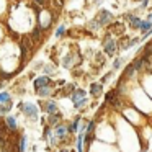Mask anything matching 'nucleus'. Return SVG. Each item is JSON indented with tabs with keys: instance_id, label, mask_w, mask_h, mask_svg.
Here are the masks:
<instances>
[{
	"instance_id": "1",
	"label": "nucleus",
	"mask_w": 152,
	"mask_h": 152,
	"mask_svg": "<svg viewBox=\"0 0 152 152\" xmlns=\"http://www.w3.org/2000/svg\"><path fill=\"white\" fill-rule=\"evenodd\" d=\"M103 53L108 57L116 56V53H118V41L111 34H106V38L103 39Z\"/></svg>"
},
{
	"instance_id": "2",
	"label": "nucleus",
	"mask_w": 152,
	"mask_h": 152,
	"mask_svg": "<svg viewBox=\"0 0 152 152\" xmlns=\"http://www.w3.org/2000/svg\"><path fill=\"white\" fill-rule=\"evenodd\" d=\"M87 92L82 88H75L72 93H70V100L74 102V106H75L77 110H80L82 106L87 105Z\"/></svg>"
},
{
	"instance_id": "3",
	"label": "nucleus",
	"mask_w": 152,
	"mask_h": 152,
	"mask_svg": "<svg viewBox=\"0 0 152 152\" xmlns=\"http://www.w3.org/2000/svg\"><path fill=\"white\" fill-rule=\"evenodd\" d=\"M95 20L98 21L100 26H108L110 23H113V20H115V15L111 13L110 10H106V8H102V10L98 12V13L95 15Z\"/></svg>"
},
{
	"instance_id": "4",
	"label": "nucleus",
	"mask_w": 152,
	"mask_h": 152,
	"mask_svg": "<svg viewBox=\"0 0 152 152\" xmlns=\"http://www.w3.org/2000/svg\"><path fill=\"white\" fill-rule=\"evenodd\" d=\"M21 111H23L28 118L34 119V121L38 119V108H36L34 103H23V105H21Z\"/></svg>"
},
{
	"instance_id": "5",
	"label": "nucleus",
	"mask_w": 152,
	"mask_h": 152,
	"mask_svg": "<svg viewBox=\"0 0 152 152\" xmlns=\"http://www.w3.org/2000/svg\"><path fill=\"white\" fill-rule=\"evenodd\" d=\"M124 20H128V26L131 28V30H139V25H141L142 18L137 17V15L131 13V12H128V13L124 15Z\"/></svg>"
},
{
	"instance_id": "6",
	"label": "nucleus",
	"mask_w": 152,
	"mask_h": 152,
	"mask_svg": "<svg viewBox=\"0 0 152 152\" xmlns=\"http://www.w3.org/2000/svg\"><path fill=\"white\" fill-rule=\"evenodd\" d=\"M53 134H54V137L56 139H59V141H64L66 139V136L69 134L67 132V124H56L54 126V131H53Z\"/></svg>"
},
{
	"instance_id": "7",
	"label": "nucleus",
	"mask_w": 152,
	"mask_h": 152,
	"mask_svg": "<svg viewBox=\"0 0 152 152\" xmlns=\"http://www.w3.org/2000/svg\"><path fill=\"white\" fill-rule=\"evenodd\" d=\"M49 83H53L51 82V77L49 75H39V77H36V79H34V90H39L41 87H44V85H49Z\"/></svg>"
},
{
	"instance_id": "8",
	"label": "nucleus",
	"mask_w": 152,
	"mask_h": 152,
	"mask_svg": "<svg viewBox=\"0 0 152 152\" xmlns=\"http://www.w3.org/2000/svg\"><path fill=\"white\" fill-rule=\"evenodd\" d=\"M102 93H103V83H100V82L90 83V95H92L93 98H98Z\"/></svg>"
},
{
	"instance_id": "9",
	"label": "nucleus",
	"mask_w": 152,
	"mask_h": 152,
	"mask_svg": "<svg viewBox=\"0 0 152 152\" xmlns=\"http://www.w3.org/2000/svg\"><path fill=\"white\" fill-rule=\"evenodd\" d=\"M105 100H106V103L108 105H113V106H118V92L116 90H110L108 93H106V96H105Z\"/></svg>"
},
{
	"instance_id": "10",
	"label": "nucleus",
	"mask_w": 152,
	"mask_h": 152,
	"mask_svg": "<svg viewBox=\"0 0 152 152\" xmlns=\"http://www.w3.org/2000/svg\"><path fill=\"white\" fill-rule=\"evenodd\" d=\"M36 93L41 96V98H48V96H51L53 95V83H49V85H44V87H41L39 90H36Z\"/></svg>"
},
{
	"instance_id": "11",
	"label": "nucleus",
	"mask_w": 152,
	"mask_h": 152,
	"mask_svg": "<svg viewBox=\"0 0 152 152\" xmlns=\"http://www.w3.org/2000/svg\"><path fill=\"white\" fill-rule=\"evenodd\" d=\"M43 110L48 113V115H54V113L59 111V108H57V103H56V102H48V103H43Z\"/></svg>"
},
{
	"instance_id": "12",
	"label": "nucleus",
	"mask_w": 152,
	"mask_h": 152,
	"mask_svg": "<svg viewBox=\"0 0 152 152\" xmlns=\"http://www.w3.org/2000/svg\"><path fill=\"white\" fill-rule=\"evenodd\" d=\"M80 116H77L75 119H74L72 123H70V124H67V132H69V134H74V132H77L79 131V124H80Z\"/></svg>"
},
{
	"instance_id": "13",
	"label": "nucleus",
	"mask_w": 152,
	"mask_h": 152,
	"mask_svg": "<svg viewBox=\"0 0 152 152\" xmlns=\"http://www.w3.org/2000/svg\"><path fill=\"white\" fill-rule=\"evenodd\" d=\"M61 119H62V115L57 111V113H54V115H49L48 123H49V126H56V124H59V123H61Z\"/></svg>"
},
{
	"instance_id": "14",
	"label": "nucleus",
	"mask_w": 152,
	"mask_h": 152,
	"mask_svg": "<svg viewBox=\"0 0 152 152\" xmlns=\"http://www.w3.org/2000/svg\"><path fill=\"white\" fill-rule=\"evenodd\" d=\"M66 31H67L66 25H59V26L56 28V31H54V38H56V39H62V38L66 36Z\"/></svg>"
},
{
	"instance_id": "15",
	"label": "nucleus",
	"mask_w": 152,
	"mask_h": 152,
	"mask_svg": "<svg viewBox=\"0 0 152 152\" xmlns=\"http://www.w3.org/2000/svg\"><path fill=\"white\" fill-rule=\"evenodd\" d=\"M5 124H7V128L10 129V131H17V119H15V116H7L5 118Z\"/></svg>"
},
{
	"instance_id": "16",
	"label": "nucleus",
	"mask_w": 152,
	"mask_h": 152,
	"mask_svg": "<svg viewBox=\"0 0 152 152\" xmlns=\"http://www.w3.org/2000/svg\"><path fill=\"white\" fill-rule=\"evenodd\" d=\"M151 30H152V23H151V21L142 20L141 25H139V30L137 31H141V34H142V33H147V31H151Z\"/></svg>"
},
{
	"instance_id": "17",
	"label": "nucleus",
	"mask_w": 152,
	"mask_h": 152,
	"mask_svg": "<svg viewBox=\"0 0 152 152\" xmlns=\"http://www.w3.org/2000/svg\"><path fill=\"white\" fill-rule=\"evenodd\" d=\"M12 108H13V105H12V102H8V103H4V105L0 103V116L7 115V113L10 111Z\"/></svg>"
},
{
	"instance_id": "18",
	"label": "nucleus",
	"mask_w": 152,
	"mask_h": 152,
	"mask_svg": "<svg viewBox=\"0 0 152 152\" xmlns=\"http://www.w3.org/2000/svg\"><path fill=\"white\" fill-rule=\"evenodd\" d=\"M72 54H66V57L62 59V67H66V69H69V67H72Z\"/></svg>"
},
{
	"instance_id": "19",
	"label": "nucleus",
	"mask_w": 152,
	"mask_h": 152,
	"mask_svg": "<svg viewBox=\"0 0 152 152\" xmlns=\"http://www.w3.org/2000/svg\"><path fill=\"white\" fill-rule=\"evenodd\" d=\"M26 151V136H21L20 137V142H18V152H25Z\"/></svg>"
},
{
	"instance_id": "20",
	"label": "nucleus",
	"mask_w": 152,
	"mask_h": 152,
	"mask_svg": "<svg viewBox=\"0 0 152 152\" xmlns=\"http://www.w3.org/2000/svg\"><path fill=\"white\" fill-rule=\"evenodd\" d=\"M87 26H88V30H92V31H98L100 28H102V26L98 25V21L95 20V18H93V20H90L88 23H87Z\"/></svg>"
},
{
	"instance_id": "21",
	"label": "nucleus",
	"mask_w": 152,
	"mask_h": 152,
	"mask_svg": "<svg viewBox=\"0 0 152 152\" xmlns=\"http://www.w3.org/2000/svg\"><path fill=\"white\" fill-rule=\"evenodd\" d=\"M12 102V95L8 92H0V103H8Z\"/></svg>"
},
{
	"instance_id": "22",
	"label": "nucleus",
	"mask_w": 152,
	"mask_h": 152,
	"mask_svg": "<svg viewBox=\"0 0 152 152\" xmlns=\"http://www.w3.org/2000/svg\"><path fill=\"white\" fill-rule=\"evenodd\" d=\"M123 64H124V59L123 57H116L115 62H113V70H119L123 67Z\"/></svg>"
},
{
	"instance_id": "23",
	"label": "nucleus",
	"mask_w": 152,
	"mask_h": 152,
	"mask_svg": "<svg viewBox=\"0 0 152 152\" xmlns=\"http://www.w3.org/2000/svg\"><path fill=\"white\" fill-rule=\"evenodd\" d=\"M44 69V75H49V74L56 72V67H53V64H48V66H43Z\"/></svg>"
},
{
	"instance_id": "24",
	"label": "nucleus",
	"mask_w": 152,
	"mask_h": 152,
	"mask_svg": "<svg viewBox=\"0 0 152 152\" xmlns=\"http://www.w3.org/2000/svg\"><path fill=\"white\" fill-rule=\"evenodd\" d=\"M149 4H151V0H142L141 4H139V10H145L149 7Z\"/></svg>"
},
{
	"instance_id": "25",
	"label": "nucleus",
	"mask_w": 152,
	"mask_h": 152,
	"mask_svg": "<svg viewBox=\"0 0 152 152\" xmlns=\"http://www.w3.org/2000/svg\"><path fill=\"white\" fill-rule=\"evenodd\" d=\"M141 41H139V38H129V48H132V46H136V44H139Z\"/></svg>"
},
{
	"instance_id": "26",
	"label": "nucleus",
	"mask_w": 152,
	"mask_h": 152,
	"mask_svg": "<svg viewBox=\"0 0 152 152\" xmlns=\"http://www.w3.org/2000/svg\"><path fill=\"white\" fill-rule=\"evenodd\" d=\"M111 75H113V72H108V74H105V75H103V79H102V82H100V83H106V82L110 80V77H111Z\"/></svg>"
},
{
	"instance_id": "27",
	"label": "nucleus",
	"mask_w": 152,
	"mask_h": 152,
	"mask_svg": "<svg viewBox=\"0 0 152 152\" xmlns=\"http://www.w3.org/2000/svg\"><path fill=\"white\" fill-rule=\"evenodd\" d=\"M75 88H77V87L74 85V83H70V85H67V87H66V92H67V93H72Z\"/></svg>"
},
{
	"instance_id": "28",
	"label": "nucleus",
	"mask_w": 152,
	"mask_h": 152,
	"mask_svg": "<svg viewBox=\"0 0 152 152\" xmlns=\"http://www.w3.org/2000/svg\"><path fill=\"white\" fill-rule=\"evenodd\" d=\"M34 4H38L39 7H46V5H48V0H34Z\"/></svg>"
},
{
	"instance_id": "29",
	"label": "nucleus",
	"mask_w": 152,
	"mask_h": 152,
	"mask_svg": "<svg viewBox=\"0 0 152 152\" xmlns=\"http://www.w3.org/2000/svg\"><path fill=\"white\" fill-rule=\"evenodd\" d=\"M43 66H44L43 62H36V66H34V69H36V70H39V69H43Z\"/></svg>"
},
{
	"instance_id": "30",
	"label": "nucleus",
	"mask_w": 152,
	"mask_h": 152,
	"mask_svg": "<svg viewBox=\"0 0 152 152\" xmlns=\"http://www.w3.org/2000/svg\"><path fill=\"white\" fill-rule=\"evenodd\" d=\"M145 20H147V21H151V23H152V13H147V17H145Z\"/></svg>"
},
{
	"instance_id": "31",
	"label": "nucleus",
	"mask_w": 152,
	"mask_h": 152,
	"mask_svg": "<svg viewBox=\"0 0 152 152\" xmlns=\"http://www.w3.org/2000/svg\"><path fill=\"white\" fill-rule=\"evenodd\" d=\"M103 2H105V0H95V5H96V7H98V5H102Z\"/></svg>"
},
{
	"instance_id": "32",
	"label": "nucleus",
	"mask_w": 152,
	"mask_h": 152,
	"mask_svg": "<svg viewBox=\"0 0 152 152\" xmlns=\"http://www.w3.org/2000/svg\"><path fill=\"white\" fill-rule=\"evenodd\" d=\"M132 2H136V4H141L142 0H132Z\"/></svg>"
},
{
	"instance_id": "33",
	"label": "nucleus",
	"mask_w": 152,
	"mask_h": 152,
	"mask_svg": "<svg viewBox=\"0 0 152 152\" xmlns=\"http://www.w3.org/2000/svg\"><path fill=\"white\" fill-rule=\"evenodd\" d=\"M61 152H69V151H67V149H62V151H61Z\"/></svg>"
}]
</instances>
